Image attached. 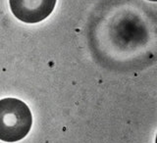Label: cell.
I'll use <instances>...</instances> for the list:
<instances>
[{
	"mask_svg": "<svg viewBox=\"0 0 157 143\" xmlns=\"http://www.w3.org/2000/svg\"><path fill=\"white\" fill-rule=\"evenodd\" d=\"M33 115L29 106L17 98L0 100V140L17 142L31 130Z\"/></svg>",
	"mask_w": 157,
	"mask_h": 143,
	"instance_id": "6da1fadb",
	"label": "cell"
},
{
	"mask_svg": "<svg viewBox=\"0 0 157 143\" xmlns=\"http://www.w3.org/2000/svg\"><path fill=\"white\" fill-rule=\"evenodd\" d=\"M57 0H9L10 9L18 20L36 24L46 19L55 8Z\"/></svg>",
	"mask_w": 157,
	"mask_h": 143,
	"instance_id": "7a4b0ae2",
	"label": "cell"
},
{
	"mask_svg": "<svg viewBox=\"0 0 157 143\" xmlns=\"http://www.w3.org/2000/svg\"><path fill=\"white\" fill-rule=\"evenodd\" d=\"M148 1H152V2H156L157 0H148Z\"/></svg>",
	"mask_w": 157,
	"mask_h": 143,
	"instance_id": "3957f363",
	"label": "cell"
}]
</instances>
